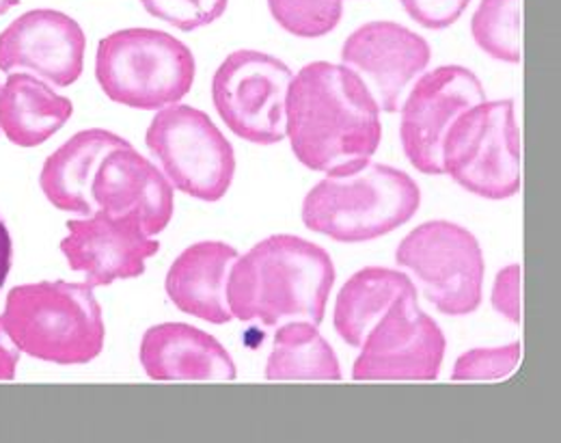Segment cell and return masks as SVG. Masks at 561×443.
<instances>
[{
	"label": "cell",
	"instance_id": "obj_27",
	"mask_svg": "<svg viewBox=\"0 0 561 443\" xmlns=\"http://www.w3.org/2000/svg\"><path fill=\"white\" fill-rule=\"evenodd\" d=\"M520 266L510 264L496 273L492 286L491 300L494 311L514 325L520 322Z\"/></svg>",
	"mask_w": 561,
	"mask_h": 443
},
{
	"label": "cell",
	"instance_id": "obj_7",
	"mask_svg": "<svg viewBox=\"0 0 561 443\" xmlns=\"http://www.w3.org/2000/svg\"><path fill=\"white\" fill-rule=\"evenodd\" d=\"M396 262L440 314L469 316L480 307L486 264L467 227L443 219L421 223L398 245Z\"/></svg>",
	"mask_w": 561,
	"mask_h": 443
},
{
	"label": "cell",
	"instance_id": "obj_24",
	"mask_svg": "<svg viewBox=\"0 0 561 443\" xmlns=\"http://www.w3.org/2000/svg\"><path fill=\"white\" fill-rule=\"evenodd\" d=\"M520 342L496 349H473L462 353L454 370L451 380H503L520 364Z\"/></svg>",
	"mask_w": 561,
	"mask_h": 443
},
{
	"label": "cell",
	"instance_id": "obj_10",
	"mask_svg": "<svg viewBox=\"0 0 561 443\" xmlns=\"http://www.w3.org/2000/svg\"><path fill=\"white\" fill-rule=\"evenodd\" d=\"M445 333L420 307L417 291L404 293L380 316L360 344L354 380H436L445 357Z\"/></svg>",
	"mask_w": 561,
	"mask_h": 443
},
{
	"label": "cell",
	"instance_id": "obj_25",
	"mask_svg": "<svg viewBox=\"0 0 561 443\" xmlns=\"http://www.w3.org/2000/svg\"><path fill=\"white\" fill-rule=\"evenodd\" d=\"M140 4L147 13L180 31H197L216 22L229 0H140Z\"/></svg>",
	"mask_w": 561,
	"mask_h": 443
},
{
	"label": "cell",
	"instance_id": "obj_9",
	"mask_svg": "<svg viewBox=\"0 0 561 443\" xmlns=\"http://www.w3.org/2000/svg\"><path fill=\"white\" fill-rule=\"evenodd\" d=\"M291 70L260 50L231 53L211 78V102L225 126L255 146L285 139V104Z\"/></svg>",
	"mask_w": 561,
	"mask_h": 443
},
{
	"label": "cell",
	"instance_id": "obj_12",
	"mask_svg": "<svg viewBox=\"0 0 561 443\" xmlns=\"http://www.w3.org/2000/svg\"><path fill=\"white\" fill-rule=\"evenodd\" d=\"M432 59L430 44L398 22H367L342 48V66L363 80L385 113H398Z\"/></svg>",
	"mask_w": 561,
	"mask_h": 443
},
{
	"label": "cell",
	"instance_id": "obj_16",
	"mask_svg": "<svg viewBox=\"0 0 561 443\" xmlns=\"http://www.w3.org/2000/svg\"><path fill=\"white\" fill-rule=\"evenodd\" d=\"M140 364L153 380H236L238 370L225 347L186 322H164L145 331Z\"/></svg>",
	"mask_w": 561,
	"mask_h": 443
},
{
	"label": "cell",
	"instance_id": "obj_22",
	"mask_svg": "<svg viewBox=\"0 0 561 443\" xmlns=\"http://www.w3.org/2000/svg\"><path fill=\"white\" fill-rule=\"evenodd\" d=\"M480 50L505 64H520V0H482L471 18Z\"/></svg>",
	"mask_w": 561,
	"mask_h": 443
},
{
	"label": "cell",
	"instance_id": "obj_26",
	"mask_svg": "<svg viewBox=\"0 0 561 443\" xmlns=\"http://www.w3.org/2000/svg\"><path fill=\"white\" fill-rule=\"evenodd\" d=\"M404 11L430 31H443L458 22L471 0H400Z\"/></svg>",
	"mask_w": 561,
	"mask_h": 443
},
{
	"label": "cell",
	"instance_id": "obj_13",
	"mask_svg": "<svg viewBox=\"0 0 561 443\" xmlns=\"http://www.w3.org/2000/svg\"><path fill=\"white\" fill-rule=\"evenodd\" d=\"M61 251L71 271L84 273L87 284L98 288L117 280L140 277L147 260L160 251V242L145 234L137 215L113 217L95 211L89 217L68 222Z\"/></svg>",
	"mask_w": 561,
	"mask_h": 443
},
{
	"label": "cell",
	"instance_id": "obj_15",
	"mask_svg": "<svg viewBox=\"0 0 561 443\" xmlns=\"http://www.w3.org/2000/svg\"><path fill=\"white\" fill-rule=\"evenodd\" d=\"M91 193L98 211L113 217L137 215L147 236H156L173 219V184L133 146L113 149L100 162Z\"/></svg>",
	"mask_w": 561,
	"mask_h": 443
},
{
	"label": "cell",
	"instance_id": "obj_23",
	"mask_svg": "<svg viewBox=\"0 0 561 443\" xmlns=\"http://www.w3.org/2000/svg\"><path fill=\"white\" fill-rule=\"evenodd\" d=\"M346 0H268V9L283 31L316 39L337 29Z\"/></svg>",
	"mask_w": 561,
	"mask_h": 443
},
{
	"label": "cell",
	"instance_id": "obj_21",
	"mask_svg": "<svg viewBox=\"0 0 561 443\" xmlns=\"http://www.w3.org/2000/svg\"><path fill=\"white\" fill-rule=\"evenodd\" d=\"M268 380L324 378L342 380L340 360L318 325L294 320L277 327L275 347L266 364Z\"/></svg>",
	"mask_w": 561,
	"mask_h": 443
},
{
	"label": "cell",
	"instance_id": "obj_5",
	"mask_svg": "<svg viewBox=\"0 0 561 443\" xmlns=\"http://www.w3.org/2000/svg\"><path fill=\"white\" fill-rule=\"evenodd\" d=\"M195 72L191 48L156 29L111 33L95 53V78L108 100L139 111L182 102L193 89Z\"/></svg>",
	"mask_w": 561,
	"mask_h": 443
},
{
	"label": "cell",
	"instance_id": "obj_3",
	"mask_svg": "<svg viewBox=\"0 0 561 443\" xmlns=\"http://www.w3.org/2000/svg\"><path fill=\"white\" fill-rule=\"evenodd\" d=\"M0 320L22 353L48 364L82 366L104 349L102 307L87 282L15 286L7 295Z\"/></svg>",
	"mask_w": 561,
	"mask_h": 443
},
{
	"label": "cell",
	"instance_id": "obj_17",
	"mask_svg": "<svg viewBox=\"0 0 561 443\" xmlns=\"http://www.w3.org/2000/svg\"><path fill=\"white\" fill-rule=\"evenodd\" d=\"M240 253L220 240H204L184 249L167 273V295L173 305L211 325L229 322V273Z\"/></svg>",
	"mask_w": 561,
	"mask_h": 443
},
{
	"label": "cell",
	"instance_id": "obj_20",
	"mask_svg": "<svg viewBox=\"0 0 561 443\" xmlns=\"http://www.w3.org/2000/svg\"><path fill=\"white\" fill-rule=\"evenodd\" d=\"M415 291L413 280L402 271L385 266H367L356 271L342 286L335 300V331L348 347L360 349L369 329L393 305V300Z\"/></svg>",
	"mask_w": 561,
	"mask_h": 443
},
{
	"label": "cell",
	"instance_id": "obj_29",
	"mask_svg": "<svg viewBox=\"0 0 561 443\" xmlns=\"http://www.w3.org/2000/svg\"><path fill=\"white\" fill-rule=\"evenodd\" d=\"M11 260H13V242L11 234L7 229L4 222L0 219V288L4 286L9 271H11Z\"/></svg>",
	"mask_w": 561,
	"mask_h": 443
},
{
	"label": "cell",
	"instance_id": "obj_6",
	"mask_svg": "<svg viewBox=\"0 0 561 443\" xmlns=\"http://www.w3.org/2000/svg\"><path fill=\"white\" fill-rule=\"evenodd\" d=\"M447 173L465 191L501 202L520 191V130L514 100H484L447 130L440 151Z\"/></svg>",
	"mask_w": 561,
	"mask_h": 443
},
{
	"label": "cell",
	"instance_id": "obj_4",
	"mask_svg": "<svg viewBox=\"0 0 561 443\" xmlns=\"http://www.w3.org/2000/svg\"><path fill=\"white\" fill-rule=\"evenodd\" d=\"M420 204V184L407 171L369 160L352 173L320 180L305 195L300 215L307 229L354 245L407 225Z\"/></svg>",
	"mask_w": 561,
	"mask_h": 443
},
{
	"label": "cell",
	"instance_id": "obj_28",
	"mask_svg": "<svg viewBox=\"0 0 561 443\" xmlns=\"http://www.w3.org/2000/svg\"><path fill=\"white\" fill-rule=\"evenodd\" d=\"M20 349L13 344L0 320V380H11L20 364Z\"/></svg>",
	"mask_w": 561,
	"mask_h": 443
},
{
	"label": "cell",
	"instance_id": "obj_2",
	"mask_svg": "<svg viewBox=\"0 0 561 443\" xmlns=\"http://www.w3.org/2000/svg\"><path fill=\"white\" fill-rule=\"evenodd\" d=\"M335 286L327 249L300 236L275 234L240 255L229 273L227 300L242 322L280 327L294 320L322 325Z\"/></svg>",
	"mask_w": 561,
	"mask_h": 443
},
{
	"label": "cell",
	"instance_id": "obj_8",
	"mask_svg": "<svg viewBox=\"0 0 561 443\" xmlns=\"http://www.w3.org/2000/svg\"><path fill=\"white\" fill-rule=\"evenodd\" d=\"M145 144L173 189L218 202L236 175V151L208 113L188 104H171L151 120Z\"/></svg>",
	"mask_w": 561,
	"mask_h": 443
},
{
	"label": "cell",
	"instance_id": "obj_14",
	"mask_svg": "<svg viewBox=\"0 0 561 443\" xmlns=\"http://www.w3.org/2000/svg\"><path fill=\"white\" fill-rule=\"evenodd\" d=\"M87 37L64 11L33 9L0 33V72L28 70L55 87H70L84 68Z\"/></svg>",
	"mask_w": 561,
	"mask_h": 443
},
{
	"label": "cell",
	"instance_id": "obj_30",
	"mask_svg": "<svg viewBox=\"0 0 561 443\" xmlns=\"http://www.w3.org/2000/svg\"><path fill=\"white\" fill-rule=\"evenodd\" d=\"M20 0H0V15H4L9 9H13Z\"/></svg>",
	"mask_w": 561,
	"mask_h": 443
},
{
	"label": "cell",
	"instance_id": "obj_18",
	"mask_svg": "<svg viewBox=\"0 0 561 443\" xmlns=\"http://www.w3.org/2000/svg\"><path fill=\"white\" fill-rule=\"evenodd\" d=\"M130 141L104 128H89L76 133L53 156L46 158L39 186L46 200L64 213L89 217L98 211L91 184L104 156L113 149L128 148Z\"/></svg>",
	"mask_w": 561,
	"mask_h": 443
},
{
	"label": "cell",
	"instance_id": "obj_1",
	"mask_svg": "<svg viewBox=\"0 0 561 443\" xmlns=\"http://www.w3.org/2000/svg\"><path fill=\"white\" fill-rule=\"evenodd\" d=\"M285 135L307 169L344 175L380 148V109L351 68L313 61L289 82Z\"/></svg>",
	"mask_w": 561,
	"mask_h": 443
},
{
	"label": "cell",
	"instance_id": "obj_19",
	"mask_svg": "<svg viewBox=\"0 0 561 443\" xmlns=\"http://www.w3.org/2000/svg\"><path fill=\"white\" fill-rule=\"evenodd\" d=\"M73 113L59 95L33 75H9L0 87V130L18 148H37L57 135Z\"/></svg>",
	"mask_w": 561,
	"mask_h": 443
},
{
	"label": "cell",
	"instance_id": "obj_11",
	"mask_svg": "<svg viewBox=\"0 0 561 443\" xmlns=\"http://www.w3.org/2000/svg\"><path fill=\"white\" fill-rule=\"evenodd\" d=\"M400 109V139L409 162L425 175H443L440 151L451 124L486 100L484 84L469 68L440 66L413 82Z\"/></svg>",
	"mask_w": 561,
	"mask_h": 443
}]
</instances>
